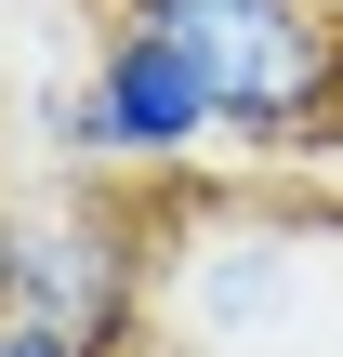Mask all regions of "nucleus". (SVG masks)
Returning a JSON list of instances; mask_svg holds the SVG:
<instances>
[{
	"label": "nucleus",
	"instance_id": "5",
	"mask_svg": "<svg viewBox=\"0 0 343 357\" xmlns=\"http://www.w3.org/2000/svg\"><path fill=\"white\" fill-rule=\"evenodd\" d=\"M0 357H79V344H53V331H13V318H0Z\"/></svg>",
	"mask_w": 343,
	"mask_h": 357
},
{
	"label": "nucleus",
	"instance_id": "2",
	"mask_svg": "<svg viewBox=\"0 0 343 357\" xmlns=\"http://www.w3.org/2000/svg\"><path fill=\"white\" fill-rule=\"evenodd\" d=\"M330 265H343V212L212 199L159 252V344H185V357H304L330 331Z\"/></svg>",
	"mask_w": 343,
	"mask_h": 357
},
{
	"label": "nucleus",
	"instance_id": "7",
	"mask_svg": "<svg viewBox=\"0 0 343 357\" xmlns=\"http://www.w3.org/2000/svg\"><path fill=\"white\" fill-rule=\"evenodd\" d=\"M330 13H343V0H330Z\"/></svg>",
	"mask_w": 343,
	"mask_h": 357
},
{
	"label": "nucleus",
	"instance_id": "4",
	"mask_svg": "<svg viewBox=\"0 0 343 357\" xmlns=\"http://www.w3.org/2000/svg\"><path fill=\"white\" fill-rule=\"evenodd\" d=\"M40 132H53V159H93V172H198L225 146L212 106H198V79L145 26H106L93 40V79L79 93H40Z\"/></svg>",
	"mask_w": 343,
	"mask_h": 357
},
{
	"label": "nucleus",
	"instance_id": "3",
	"mask_svg": "<svg viewBox=\"0 0 343 357\" xmlns=\"http://www.w3.org/2000/svg\"><path fill=\"white\" fill-rule=\"evenodd\" d=\"M159 225L106 185H53V199H0V318L53 331L79 357H132L159 331Z\"/></svg>",
	"mask_w": 343,
	"mask_h": 357
},
{
	"label": "nucleus",
	"instance_id": "1",
	"mask_svg": "<svg viewBox=\"0 0 343 357\" xmlns=\"http://www.w3.org/2000/svg\"><path fill=\"white\" fill-rule=\"evenodd\" d=\"M119 26H145L225 146L251 159H330L343 146V13L330 0H119Z\"/></svg>",
	"mask_w": 343,
	"mask_h": 357
},
{
	"label": "nucleus",
	"instance_id": "6",
	"mask_svg": "<svg viewBox=\"0 0 343 357\" xmlns=\"http://www.w3.org/2000/svg\"><path fill=\"white\" fill-rule=\"evenodd\" d=\"M132 357H185V344H159V331H145V344H132Z\"/></svg>",
	"mask_w": 343,
	"mask_h": 357
}]
</instances>
